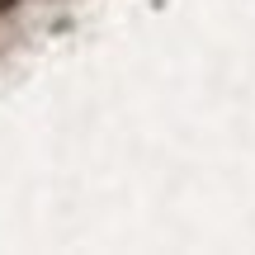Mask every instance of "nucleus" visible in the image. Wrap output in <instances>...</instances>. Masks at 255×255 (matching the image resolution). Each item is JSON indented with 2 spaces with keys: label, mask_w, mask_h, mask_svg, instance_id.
Here are the masks:
<instances>
[{
  "label": "nucleus",
  "mask_w": 255,
  "mask_h": 255,
  "mask_svg": "<svg viewBox=\"0 0 255 255\" xmlns=\"http://www.w3.org/2000/svg\"><path fill=\"white\" fill-rule=\"evenodd\" d=\"M9 5H19V0H0V14H5V9H9Z\"/></svg>",
  "instance_id": "obj_1"
}]
</instances>
